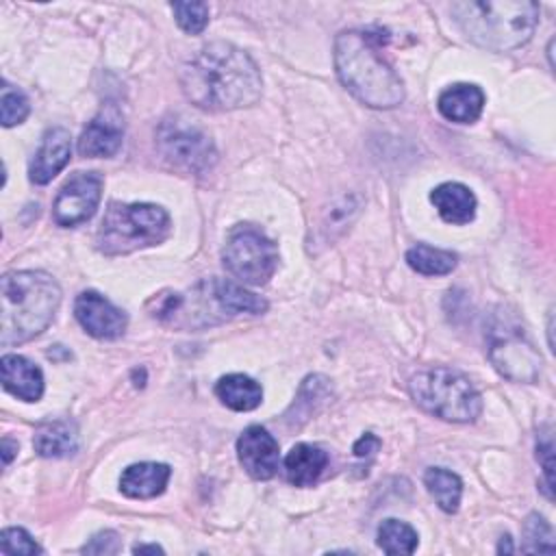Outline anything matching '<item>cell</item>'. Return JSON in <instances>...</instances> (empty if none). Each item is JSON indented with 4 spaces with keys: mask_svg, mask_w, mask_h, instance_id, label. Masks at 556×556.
Segmentation results:
<instances>
[{
    "mask_svg": "<svg viewBox=\"0 0 556 556\" xmlns=\"http://www.w3.org/2000/svg\"><path fill=\"white\" fill-rule=\"evenodd\" d=\"M187 100L206 111H235L261 98V72L252 56L228 41L200 48L180 70Z\"/></svg>",
    "mask_w": 556,
    "mask_h": 556,
    "instance_id": "cell-1",
    "label": "cell"
},
{
    "mask_svg": "<svg viewBox=\"0 0 556 556\" xmlns=\"http://www.w3.org/2000/svg\"><path fill=\"white\" fill-rule=\"evenodd\" d=\"M382 37L371 30H341L334 39V70L343 87L371 109H393L404 100V83L380 56Z\"/></svg>",
    "mask_w": 556,
    "mask_h": 556,
    "instance_id": "cell-2",
    "label": "cell"
},
{
    "mask_svg": "<svg viewBox=\"0 0 556 556\" xmlns=\"http://www.w3.org/2000/svg\"><path fill=\"white\" fill-rule=\"evenodd\" d=\"M61 304V289L46 271H9L0 282V343H26L41 334Z\"/></svg>",
    "mask_w": 556,
    "mask_h": 556,
    "instance_id": "cell-3",
    "label": "cell"
},
{
    "mask_svg": "<svg viewBox=\"0 0 556 556\" xmlns=\"http://www.w3.org/2000/svg\"><path fill=\"white\" fill-rule=\"evenodd\" d=\"M450 11L471 43L493 52L515 50L530 41L541 13L530 0H463Z\"/></svg>",
    "mask_w": 556,
    "mask_h": 556,
    "instance_id": "cell-4",
    "label": "cell"
},
{
    "mask_svg": "<svg viewBox=\"0 0 556 556\" xmlns=\"http://www.w3.org/2000/svg\"><path fill=\"white\" fill-rule=\"evenodd\" d=\"M167 235L169 215L163 206L150 202H111L96 232V243L102 254L117 256L156 245L165 241Z\"/></svg>",
    "mask_w": 556,
    "mask_h": 556,
    "instance_id": "cell-5",
    "label": "cell"
},
{
    "mask_svg": "<svg viewBox=\"0 0 556 556\" xmlns=\"http://www.w3.org/2000/svg\"><path fill=\"white\" fill-rule=\"evenodd\" d=\"M408 393L426 413L456 424L473 421L482 413L478 389L460 371L450 367H432L415 374Z\"/></svg>",
    "mask_w": 556,
    "mask_h": 556,
    "instance_id": "cell-6",
    "label": "cell"
},
{
    "mask_svg": "<svg viewBox=\"0 0 556 556\" xmlns=\"http://www.w3.org/2000/svg\"><path fill=\"white\" fill-rule=\"evenodd\" d=\"M148 311L154 319L185 330L217 326L235 317L219 293L217 278L200 280L187 293L161 291L148 302Z\"/></svg>",
    "mask_w": 556,
    "mask_h": 556,
    "instance_id": "cell-7",
    "label": "cell"
},
{
    "mask_svg": "<svg viewBox=\"0 0 556 556\" xmlns=\"http://www.w3.org/2000/svg\"><path fill=\"white\" fill-rule=\"evenodd\" d=\"M224 267L245 285H265L278 267L276 243L250 224L235 226L222 252Z\"/></svg>",
    "mask_w": 556,
    "mask_h": 556,
    "instance_id": "cell-8",
    "label": "cell"
},
{
    "mask_svg": "<svg viewBox=\"0 0 556 556\" xmlns=\"http://www.w3.org/2000/svg\"><path fill=\"white\" fill-rule=\"evenodd\" d=\"M156 143L161 154L178 169L202 174L206 172L215 159L217 152L213 148V141L198 128L187 126L178 119L163 122L156 135Z\"/></svg>",
    "mask_w": 556,
    "mask_h": 556,
    "instance_id": "cell-9",
    "label": "cell"
},
{
    "mask_svg": "<svg viewBox=\"0 0 556 556\" xmlns=\"http://www.w3.org/2000/svg\"><path fill=\"white\" fill-rule=\"evenodd\" d=\"M102 198V176L96 172H78L56 193L52 217L59 226H78L91 219Z\"/></svg>",
    "mask_w": 556,
    "mask_h": 556,
    "instance_id": "cell-10",
    "label": "cell"
},
{
    "mask_svg": "<svg viewBox=\"0 0 556 556\" xmlns=\"http://www.w3.org/2000/svg\"><path fill=\"white\" fill-rule=\"evenodd\" d=\"M491 339L489 358L493 367L513 382H534L541 371V356L530 341L519 332V328H506Z\"/></svg>",
    "mask_w": 556,
    "mask_h": 556,
    "instance_id": "cell-11",
    "label": "cell"
},
{
    "mask_svg": "<svg viewBox=\"0 0 556 556\" xmlns=\"http://www.w3.org/2000/svg\"><path fill=\"white\" fill-rule=\"evenodd\" d=\"M78 324L96 339H117L124 334L128 317L122 308L96 291H83L74 302Z\"/></svg>",
    "mask_w": 556,
    "mask_h": 556,
    "instance_id": "cell-12",
    "label": "cell"
},
{
    "mask_svg": "<svg viewBox=\"0 0 556 556\" xmlns=\"http://www.w3.org/2000/svg\"><path fill=\"white\" fill-rule=\"evenodd\" d=\"M237 456L254 480H269L280 463L278 441L263 426H248L237 439Z\"/></svg>",
    "mask_w": 556,
    "mask_h": 556,
    "instance_id": "cell-13",
    "label": "cell"
},
{
    "mask_svg": "<svg viewBox=\"0 0 556 556\" xmlns=\"http://www.w3.org/2000/svg\"><path fill=\"white\" fill-rule=\"evenodd\" d=\"M124 141V119L115 104H106L100 113L85 126L78 139V152L89 159L113 156Z\"/></svg>",
    "mask_w": 556,
    "mask_h": 556,
    "instance_id": "cell-14",
    "label": "cell"
},
{
    "mask_svg": "<svg viewBox=\"0 0 556 556\" xmlns=\"http://www.w3.org/2000/svg\"><path fill=\"white\" fill-rule=\"evenodd\" d=\"M70 156H72L70 132L61 126L48 128L30 161V167H28L30 180L35 185H48L70 163Z\"/></svg>",
    "mask_w": 556,
    "mask_h": 556,
    "instance_id": "cell-15",
    "label": "cell"
},
{
    "mask_svg": "<svg viewBox=\"0 0 556 556\" xmlns=\"http://www.w3.org/2000/svg\"><path fill=\"white\" fill-rule=\"evenodd\" d=\"M2 387L24 402H37L43 395L41 369L20 354H4L0 361Z\"/></svg>",
    "mask_w": 556,
    "mask_h": 556,
    "instance_id": "cell-16",
    "label": "cell"
},
{
    "mask_svg": "<svg viewBox=\"0 0 556 556\" xmlns=\"http://www.w3.org/2000/svg\"><path fill=\"white\" fill-rule=\"evenodd\" d=\"M172 476L165 463H135L119 476V491L132 500H150L165 491Z\"/></svg>",
    "mask_w": 556,
    "mask_h": 556,
    "instance_id": "cell-17",
    "label": "cell"
},
{
    "mask_svg": "<svg viewBox=\"0 0 556 556\" xmlns=\"http://www.w3.org/2000/svg\"><path fill=\"white\" fill-rule=\"evenodd\" d=\"M484 106V93L478 85L456 83L441 91L437 100L439 113L456 124H471L480 117Z\"/></svg>",
    "mask_w": 556,
    "mask_h": 556,
    "instance_id": "cell-18",
    "label": "cell"
},
{
    "mask_svg": "<svg viewBox=\"0 0 556 556\" xmlns=\"http://www.w3.org/2000/svg\"><path fill=\"white\" fill-rule=\"evenodd\" d=\"M430 202L447 224H469L476 215V195L463 182H441L432 189Z\"/></svg>",
    "mask_w": 556,
    "mask_h": 556,
    "instance_id": "cell-19",
    "label": "cell"
},
{
    "mask_svg": "<svg viewBox=\"0 0 556 556\" xmlns=\"http://www.w3.org/2000/svg\"><path fill=\"white\" fill-rule=\"evenodd\" d=\"M35 452L43 458H63L78 450V430L70 419H52L41 424L33 437Z\"/></svg>",
    "mask_w": 556,
    "mask_h": 556,
    "instance_id": "cell-20",
    "label": "cell"
},
{
    "mask_svg": "<svg viewBox=\"0 0 556 556\" xmlns=\"http://www.w3.org/2000/svg\"><path fill=\"white\" fill-rule=\"evenodd\" d=\"M328 465V454L311 443H298L285 458V476L293 486H311Z\"/></svg>",
    "mask_w": 556,
    "mask_h": 556,
    "instance_id": "cell-21",
    "label": "cell"
},
{
    "mask_svg": "<svg viewBox=\"0 0 556 556\" xmlns=\"http://www.w3.org/2000/svg\"><path fill=\"white\" fill-rule=\"evenodd\" d=\"M215 395L224 406L245 413V410H254L261 404L263 389L256 380H252L245 374H228L217 380Z\"/></svg>",
    "mask_w": 556,
    "mask_h": 556,
    "instance_id": "cell-22",
    "label": "cell"
},
{
    "mask_svg": "<svg viewBox=\"0 0 556 556\" xmlns=\"http://www.w3.org/2000/svg\"><path fill=\"white\" fill-rule=\"evenodd\" d=\"M424 484L443 513L458 510L460 495H463V480L454 471L443 467H430L424 473Z\"/></svg>",
    "mask_w": 556,
    "mask_h": 556,
    "instance_id": "cell-23",
    "label": "cell"
},
{
    "mask_svg": "<svg viewBox=\"0 0 556 556\" xmlns=\"http://www.w3.org/2000/svg\"><path fill=\"white\" fill-rule=\"evenodd\" d=\"M406 263L417 274H424V276H445V274H450L456 267L458 256L454 252H450V250H441V248H432V245H426V243H417L415 248H410L406 252Z\"/></svg>",
    "mask_w": 556,
    "mask_h": 556,
    "instance_id": "cell-24",
    "label": "cell"
},
{
    "mask_svg": "<svg viewBox=\"0 0 556 556\" xmlns=\"http://www.w3.org/2000/svg\"><path fill=\"white\" fill-rule=\"evenodd\" d=\"M378 545L387 554H413L417 549V532L400 519H384L378 528Z\"/></svg>",
    "mask_w": 556,
    "mask_h": 556,
    "instance_id": "cell-25",
    "label": "cell"
},
{
    "mask_svg": "<svg viewBox=\"0 0 556 556\" xmlns=\"http://www.w3.org/2000/svg\"><path fill=\"white\" fill-rule=\"evenodd\" d=\"M523 552H545L552 554L554 547V532L552 526L541 515H530L523 523Z\"/></svg>",
    "mask_w": 556,
    "mask_h": 556,
    "instance_id": "cell-26",
    "label": "cell"
},
{
    "mask_svg": "<svg viewBox=\"0 0 556 556\" xmlns=\"http://www.w3.org/2000/svg\"><path fill=\"white\" fill-rule=\"evenodd\" d=\"M178 26L189 35H200L208 24V4L206 2H172Z\"/></svg>",
    "mask_w": 556,
    "mask_h": 556,
    "instance_id": "cell-27",
    "label": "cell"
},
{
    "mask_svg": "<svg viewBox=\"0 0 556 556\" xmlns=\"http://www.w3.org/2000/svg\"><path fill=\"white\" fill-rule=\"evenodd\" d=\"M0 111H2V126L11 128L15 124H22L30 111L28 98L24 91L13 89L9 85L2 87V98H0Z\"/></svg>",
    "mask_w": 556,
    "mask_h": 556,
    "instance_id": "cell-28",
    "label": "cell"
},
{
    "mask_svg": "<svg viewBox=\"0 0 556 556\" xmlns=\"http://www.w3.org/2000/svg\"><path fill=\"white\" fill-rule=\"evenodd\" d=\"M0 552L9 556L41 554V547L24 528H4L0 534Z\"/></svg>",
    "mask_w": 556,
    "mask_h": 556,
    "instance_id": "cell-29",
    "label": "cell"
},
{
    "mask_svg": "<svg viewBox=\"0 0 556 556\" xmlns=\"http://www.w3.org/2000/svg\"><path fill=\"white\" fill-rule=\"evenodd\" d=\"M83 554H117L119 552V541L113 530H104L91 536L89 543L83 545Z\"/></svg>",
    "mask_w": 556,
    "mask_h": 556,
    "instance_id": "cell-30",
    "label": "cell"
},
{
    "mask_svg": "<svg viewBox=\"0 0 556 556\" xmlns=\"http://www.w3.org/2000/svg\"><path fill=\"white\" fill-rule=\"evenodd\" d=\"M552 456H554V441H552V430H547L545 434L539 437V443H536V458L543 460V476H545L547 489H552Z\"/></svg>",
    "mask_w": 556,
    "mask_h": 556,
    "instance_id": "cell-31",
    "label": "cell"
},
{
    "mask_svg": "<svg viewBox=\"0 0 556 556\" xmlns=\"http://www.w3.org/2000/svg\"><path fill=\"white\" fill-rule=\"evenodd\" d=\"M378 447H380V439H378L376 434L367 432V434H363V437L354 443V454H356L358 458H365V456H371L374 452H378Z\"/></svg>",
    "mask_w": 556,
    "mask_h": 556,
    "instance_id": "cell-32",
    "label": "cell"
},
{
    "mask_svg": "<svg viewBox=\"0 0 556 556\" xmlns=\"http://www.w3.org/2000/svg\"><path fill=\"white\" fill-rule=\"evenodd\" d=\"M15 452H17V443L4 437V439H2V460H4V465L11 463V458H13Z\"/></svg>",
    "mask_w": 556,
    "mask_h": 556,
    "instance_id": "cell-33",
    "label": "cell"
},
{
    "mask_svg": "<svg viewBox=\"0 0 556 556\" xmlns=\"http://www.w3.org/2000/svg\"><path fill=\"white\" fill-rule=\"evenodd\" d=\"M132 552L135 554H156V552H163V547H159V545H135L132 547Z\"/></svg>",
    "mask_w": 556,
    "mask_h": 556,
    "instance_id": "cell-34",
    "label": "cell"
},
{
    "mask_svg": "<svg viewBox=\"0 0 556 556\" xmlns=\"http://www.w3.org/2000/svg\"><path fill=\"white\" fill-rule=\"evenodd\" d=\"M497 552H513V547H510V536H502V541H500V547H497Z\"/></svg>",
    "mask_w": 556,
    "mask_h": 556,
    "instance_id": "cell-35",
    "label": "cell"
}]
</instances>
